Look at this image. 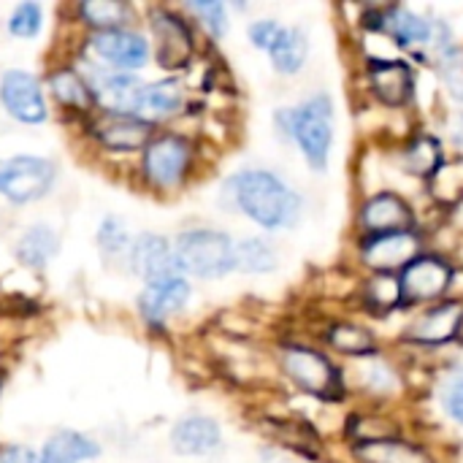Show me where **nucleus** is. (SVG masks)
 Returning a JSON list of instances; mask_svg holds the SVG:
<instances>
[{"label": "nucleus", "mask_w": 463, "mask_h": 463, "mask_svg": "<svg viewBox=\"0 0 463 463\" xmlns=\"http://www.w3.org/2000/svg\"><path fill=\"white\" fill-rule=\"evenodd\" d=\"M225 193L244 217H250L252 222L269 231L293 228L296 220L301 217L298 193L285 179L263 168L233 174L225 184Z\"/></svg>", "instance_id": "nucleus-1"}, {"label": "nucleus", "mask_w": 463, "mask_h": 463, "mask_svg": "<svg viewBox=\"0 0 463 463\" xmlns=\"http://www.w3.org/2000/svg\"><path fill=\"white\" fill-rule=\"evenodd\" d=\"M279 128L296 141L312 171H326L334 146V103L328 95H315L301 106L277 114Z\"/></svg>", "instance_id": "nucleus-2"}, {"label": "nucleus", "mask_w": 463, "mask_h": 463, "mask_svg": "<svg viewBox=\"0 0 463 463\" xmlns=\"http://www.w3.org/2000/svg\"><path fill=\"white\" fill-rule=\"evenodd\" d=\"M233 239L214 228H193L179 233V239L174 241L179 274H190L198 279H217L233 271Z\"/></svg>", "instance_id": "nucleus-3"}, {"label": "nucleus", "mask_w": 463, "mask_h": 463, "mask_svg": "<svg viewBox=\"0 0 463 463\" xmlns=\"http://www.w3.org/2000/svg\"><path fill=\"white\" fill-rule=\"evenodd\" d=\"M279 366L285 377L304 393L317 399H339L345 380L334 361L309 345H285L279 353Z\"/></svg>", "instance_id": "nucleus-4"}, {"label": "nucleus", "mask_w": 463, "mask_h": 463, "mask_svg": "<svg viewBox=\"0 0 463 463\" xmlns=\"http://www.w3.org/2000/svg\"><path fill=\"white\" fill-rule=\"evenodd\" d=\"M193 157H195V149L184 136L165 133V136L152 138L144 146L141 168H144V176L152 187L174 190L187 179V174L193 168Z\"/></svg>", "instance_id": "nucleus-5"}, {"label": "nucleus", "mask_w": 463, "mask_h": 463, "mask_svg": "<svg viewBox=\"0 0 463 463\" xmlns=\"http://www.w3.org/2000/svg\"><path fill=\"white\" fill-rule=\"evenodd\" d=\"M54 165L46 157L19 155L0 163V195L11 203H33L54 184Z\"/></svg>", "instance_id": "nucleus-6"}, {"label": "nucleus", "mask_w": 463, "mask_h": 463, "mask_svg": "<svg viewBox=\"0 0 463 463\" xmlns=\"http://www.w3.org/2000/svg\"><path fill=\"white\" fill-rule=\"evenodd\" d=\"M402 282V296L404 307H418V304H431V301H445L450 285H453V266L439 258L420 252L407 269L399 274Z\"/></svg>", "instance_id": "nucleus-7"}, {"label": "nucleus", "mask_w": 463, "mask_h": 463, "mask_svg": "<svg viewBox=\"0 0 463 463\" xmlns=\"http://www.w3.org/2000/svg\"><path fill=\"white\" fill-rule=\"evenodd\" d=\"M87 52L111 73H130L146 65L149 43L136 30H103L87 38Z\"/></svg>", "instance_id": "nucleus-8"}, {"label": "nucleus", "mask_w": 463, "mask_h": 463, "mask_svg": "<svg viewBox=\"0 0 463 463\" xmlns=\"http://www.w3.org/2000/svg\"><path fill=\"white\" fill-rule=\"evenodd\" d=\"M149 30L155 38V60L160 68L176 71L193 60V52H195L193 30L179 14H174L168 8H152Z\"/></svg>", "instance_id": "nucleus-9"}, {"label": "nucleus", "mask_w": 463, "mask_h": 463, "mask_svg": "<svg viewBox=\"0 0 463 463\" xmlns=\"http://www.w3.org/2000/svg\"><path fill=\"white\" fill-rule=\"evenodd\" d=\"M420 252H423V239L415 231L364 236L361 241V260L377 274H396V271L402 274V269H407Z\"/></svg>", "instance_id": "nucleus-10"}, {"label": "nucleus", "mask_w": 463, "mask_h": 463, "mask_svg": "<svg viewBox=\"0 0 463 463\" xmlns=\"http://www.w3.org/2000/svg\"><path fill=\"white\" fill-rule=\"evenodd\" d=\"M463 331V301H439L420 312L404 331V339L418 347L450 345Z\"/></svg>", "instance_id": "nucleus-11"}, {"label": "nucleus", "mask_w": 463, "mask_h": 463, "mask_svg": "<svg viewBox=\"0 0 463 463\" xmlns=\"http://www.w3.org/2000/svg\"><path fill=\"white\" fill-rule=\"evenodd\" d=\"M3 109L24 125H38L46 119V98L38 79L27 71H5L0 79Z\"/></svg>", "instance_id": "nucleus-12"}, {"label": "nucleus", "mask_w": 463, "mask_h": 463, "mask_svg": "<svg viewBox=\"0 0 463 463\" xmlns=\"http://www.w3.org/2000/svg\"><path fill=\"white\" fill-rule=\"evenodd\" d=\"M358 225L366 236H380V233H399V231H412L415 214L410 203L399 193H374L372 198L364 201L358 212Z\"/></svg>", "instance_id": "nucleus-13"}, {"label": "nucleus", "mask_w": 463, "mask_h": 463, "mask_svg": "<svg viewBox=\"0 0 463 463\" xmlns=\"http://www.w3.org/2000/svg\"><path fill=\"white\" fill-rule=\"evenodd\" d=\"M369 87L380 103H385L391 109H402L410 103V98L415 92V71L402 57L374 60L369 65Z\"/></svg>", "instance_id": "nucleus-14"}, {"label": "nucleus", "mask_w": 463, "mask_h": 463, "mask_svg": "<svg viewBox=\"0 0 463 463\" xmlns=\"http://www.w3.org/2000/svg\"><path fill=\"white\" fill-rule=\"evenodd\" d=\"M187 301H190V282L184 277H168V279L149 282L144 288V293L138 296V309L149 326L163 328L174 315H179L187 307Z\"/></svg>", "instance_id": "nucleus-15"}, {"label": "nucleus", "mask_w": 463, "mask_h": 463, "mask_svg": "<svg viewBox=\"0 0 463 463\" xmlns=\"http://www.w3.org/2000/svg\"><path fill=\"white\" fill-rule=\"evenodd\" d=\"M92 136L103 149L136 152L152 141V125L130 114H100L92 122Z\"/></svg>", "instance_id": "nucleus-16"}, {"label": "nucleus", "mask_w": 463, "mask_h": 463, "mask_svg": "<svg viewBox=\"0 0 463 463\" xmlns=\"http://www.w3.org/2000/svg\"><path fill=\"white\" fill-rule=\"evenodd\" d=\"M128 260H130V269L146 285L157 282V279H168V277H182L179 266H176V258H174V247L163 236L144 233V236L133 239Z\"/></svg>", "instance_id": "nucleus-17"}, {"label": "nucleus", "mask_w": 463, "mask_h": 463, "mask_svg": "<svg viewBox=\"0 0 463 463\" xmlns=\"http://www.w3.org/2000/svg\"><path fill=\"white\" fill-rule=\"evenodd\" d=\"M380 30L388 33L402 49H426L434 46L437 22L420 16L407 5H391L380 11Z\"/></svg>", "instance_id": "nucleus-18"}, {"label": "nucleus", "mask_w": 463, "mask_h": 463, "mask_svg": "<svg viewBox=\"0 0 463 463\" xmlns=\"http://www.w3.org/2000/svg\"><path fill=\"white\" fill-rule=\"evenodd\" d=\"M92 100L100 103L103 114H130L136 117L144 84L130 73H100L90 81Z\"/></svg>", "instance_id": "nucleus-19"}, {"label": "nucleus", "mask_w": 463, "mask_h": 463, "mask_svg": "<svg viewBox=\"0 0 463 463\" xmlns=\"http://www.w3.org/2000/svg\"><path fill=\"white\" fill-rule=\"evenodd\" d=\"M222 431L206 415H187L171 431V445L179 456H209L220 448Z\"/></svg>", "instance_id": "nucleus-20"}, {"label": "nucleus", "mask_w": 463, "mask_h": 463, "mask_svg": "<svg viewBox=\"0 0 463 463\" xmlns=\"http://www.w3.org/2000/svg\"><path fill=\"white\" fill-rule=\"evenodd\" d=\"M353 453H355L358 463H437L426 448L407 442L402 437L364 442V445H355Z\"/></svg>", "instance_id": "nucleus-21"}, {"label": "nucleus", "mask_w": 463, "mask_h": 463, "mask_svg": "<svg viewBox=\"0 0 463 463\" xmlns=\"http://www.w3.org/2000/svg\"><path fill=\"white\" fill-rule=\"evenodd\" d=\"M184 103V90L179 81L165 79V81H155V84H144L141 100H138V111L136 117L144 122H157V119H168L174 117Z\"/></svg>", "instance_id": "nucleus-22"}, {"label": "nucleus", "mask_w": 463, "mask_h": 463, "mask_svg": "<svg viewBox=\"0 0 463 463\" xmlns=\"http://www.w3.org/2000/svg\"><path fill=\"white\" fill-rule=\"evenodd\" d=\"M309 54V38L301 27H282L277 41L269 46V60L277 73L293 76L304 68Z\"/></svg>", "instance_id": "nucleus-23"}, {"label": "nucleus", "mask_w": 463, "mask_h": 463, "mask_svg": "<svg viewBox=\"0 0 463 463\" xmlns=\"http://www.w3.org/2000/svg\"><path fill=\"white\" fill-rule=\"evenodd\" d=\"M98 456H100V448H98L95 439H90V437H84V434H79V431H60V434H54V437L43 445L38 461L84 463L98 458Z\"/></svg>", "instance_id": "nucleus-24"}, {"label": "nucleus", "mask_w": 463, "mask_h": 463, "mask_svg": "<svg viewBox=\"0 0 463 463\" xmlns=\"http://www.w3.org/2000/svg\"><path fill=\"white\" fill-rule=\"evenodd\" d=\"M442 165H445L442 144H439V138H434V136H429V133L415 136V138L402 149V168H404L407 174H412V176L431 179Z\"/></svg>", "instance_id": "nucleus-25"}, {"label": "nucleus", "mask_w": 463, "mask_h": 463, "mask_svg": "<svg viewBox=\"0 0 463 463\" xmlns=\"http://www.w3.org/2000/svg\"><path fill=\"white\" fill-rule=\"evenodd\" d=\"M434 49H437V65H439V73H442V81H445L450 98L463 103V46H458L450 38L448 24L437 22Z\"/></svg>", "instance_id": "nucleus-26"}, {"label": "nucleus", "mask_w": 463, "mask_h": 463, "mask_svg": "<svg viewBox=\"0 0 463 463\" xmlns=\"http://www.w3.org/2000/svg\"><path fill=\"white\" fill-rule=\"evenodd\" d=\"M326 342L336 353L350 355V358H372V355H377L374 334L366 326H358V323H347V320L331 323L328 334H326Z\"/></svg>", "instance_id": "nucleus-27"}, {"label": "nucleus", "mask_w": 463, "mask_h": 463, "mask_svg": "<svg viewBox=\"0 0 463 463\" xmlns=\"http://www.w3.org/2000/svg\"><path fill=\"white\" fill-rule=\"evenodd\" d=\"M49 90L57 98V103L62 109L71 111H87L92 106V90L90 81L81 79V73H76L73 68H60L49 76Z\"/></svg>", "instance_id": "nucleus-28"}, {"label": "nucleus", "mask_w": 463, "mask_h": 463, "mask_svg": "<svg viewBox=\"0 0 463 463\" xmlns=\"http://www.w3.org/2000/svg\"><path fill=\"white\" fill-rule=\"evenodd\" d=\"M79 19L95 27V33L122 30V24L133 19V8L119 0H87L79 5Z\"/></svg>", "instance_id": "nucleus-29"}, {"label": "nucleus", "mask_w": 463, "mask_h": 463, "mask_svg": "<svg viewBox=\"0 0 463 463\" xmlns=\"http://www.w3.org/2000/svg\"><path fill=\"white\" fill-rule=\"evenodd\" d=\"M57 255V233L46 225H35L30 231L22 233L19 247H16V258L30 266V269H41L46 266L52 258Z\"/></svg>", "instance_id": "nucleus-30"}, {"label": "nucleus", "mask_w": 463, "mask_h": 463, "mask_svg": "<svg viewBox=\"0 0 463 463\" xmlns=\"http://www.w3.org/2000/svg\"><path fill=\"white\" fill-rule=\"evenodd\" d=\"M236 269L244 274H269L277 269V252L263 239H244L233 250Z\"/></svg>", "instance_id": "nucleus-31"}, {"label": "nucleus", "mask_w": 463, "mask_h": 463, "mask_svg": "<svg viewBox=\"0 0 463 463\" xmlns=\"http://www.w3.org/2000/svg\"><path fill=\"white\" fill-rule=\"evenodd\" d=\"M364 301L369 309L385 315L391 309L404 307V296H402V282L396 274H374L366 288H364Z\"/></svg>", "instance_id": "nucleus-32"}, {"label": "nucleus", "mask_w": 463, "mask_h": 463, "mask_svg": "<svg viewBox=\"0 0 463 463\" xmlns=\"http://www.w3.org/2000/svg\"><path fill=\"white\" fill-rule=\"evenodd\" d=\"M439 402H442V410L445 415L463 426V366L453 369L445 383H442V391H439Z\"/></svg>", "instance_id": "nucleus-33"}, {"label": "nucleus", "mask_w": 463, "mask_h": 463, "mask_svg": "<svg viewBox=\"0 0 463 463\" xmlns=\"http://www.w3.org/2000/svg\"><path fill=\"white\" fill-rule=\"evenodd\" d=\"M41 24H43V11H41L38 3H19L11 11V19H8V30L16 38H33V35H38Z\"/></svg>", "instance_id": "nucleus-34"}, {"label": "nucleus", "mask_w": 463, "mask_h": 463, "mask_svg": "<svg viewBox=\"0 0 463 463\" xmlns=\"http://www.w3.org/2000/svg\"><path fill=\"white\" fill-rule=\"evenodd\" d=\"M190 11L201 19V24L212 33V35H225L228 33V11L225 3L220 0H209V3H190Z\"/></svg>", "instance_id": "nucleus-35"}, {"label": "nucleus", "mask_w": 463, "mask_h": 463, "mask_svg": "<svg viewBox=\"0 0 463 463\" xmlns=\"http://www.w3.org/2000/svg\"><path fill=\"white\" fill-rule=\"evenodd\" d=\"M399 385L396 372L385 364V361H374L369 366H364V388L372 393H393Z\"/></svg>", "instance_id": "nucleus-36"}, {"label": "nucleus", "mask_w": 463, "mask_h": 463, "mask_svg": "<svg viewBox=\"0 0 463 463\" xmlns=\"http://www.w3.org/2000/svg\"><path fill=\"white\" fill-rule=\"evenodd\" d=\"M130 244H133V239L125 233V228L117 220H106L100 225V247H103L106 255H111V258L128 255L130 252Z\"/></svg>", "instance_id": "nucleus-37"}, {"label": "nucleus", "mask_w": 463, "mask_h": 463, "mask_svg": "<svg viewBox=\"0 0 463 463\" xmlns=\"http://www.w3.org/2000/svg\"><path fill=\"white\" fill-rule=\"evenodd\" d=\"M279 30H282V24H279L277 19H258V22H252V24H250V30H247V33H250L252 46H258V49L269 52V46L277 41Z\"/></svg>", "instance_id": "nucleus-38"}, {"label": "nucleus", "mask_w": 463, "mask_h": 463, "mask_svg": "<svg viewBox=\"0 0 463 463\" xmlns=\"http://www.w3.org/2000/svg\"><path fill=\"white\" fill-rule=\"evenodd\" d=\"M0 463H41L38 456L27 448H5L0 453Z\"/></svg>", "instance_id": "nucleus-39"}, {"label": "nucleus", "mask_w": 463, "mask_h": 463, "mask_svg": "<svg viewBox=\"0 0 463 463\" xmlns=\"http://www.w3.org/2000/svg\"><path fill=\"white\" fill-rule=\"evenodd\" d=\"M450 141L463 149V111H458L456 117H453V122H450Z\"/></svg>", "instance_id": "nucleus-40"}, {"label": "nucleus", "mask_w": 463, "mask_h": 463, "mask_svg": "<svg viewBox=\"0 0 463 463\" xmlns=\"http://www.w3.org/2000/svg\"><path fill=\"white\" fill-rule=\"evenodd\" d=\"M0 385H3V377H0Z\"/></svg>", "instance_id": "nucleus-41"}]
</instances>
